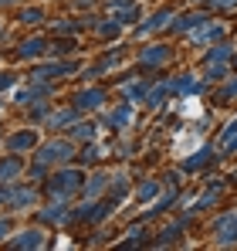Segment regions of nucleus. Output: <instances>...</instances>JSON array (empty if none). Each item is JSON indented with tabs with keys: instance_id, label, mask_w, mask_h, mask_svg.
Segmentation results:
<instances>
[{
	"instance_id": "f257e3e1",
	"label": "nucleus",
	"mask_w": 237,
	"mask_h": 251,
	"mask_svg": "<svg viewBox=\"0 0 237 251\" xmlns=\"http://www.w3.org/2000/svg\"><path fill=\"white\" fill-rule=\"evenodd\" d=\"M81 183H85V173L75 167L68 170H58V173H51V180H47V194L54 197V201H68V197H75L81 190Z\"/></svg>"
},
{
	"instance_id": "f03ea898",
	"label": "nucleus",
	"mask_w": 237,
	"mask_h": 251,
	"mask_svg": "<svg viewBox=\"0 0 237 251\" xmlns=\"http://www.w3.org/2000/svg\"><path fill=\"white\" fill-rule=\"evenodd\" d=\"M75 156V139H51V143H38V163L44 167H51V163H65V160H71Z\"/></svg>"
},
{
	"instance_id": "7ed1b4c3",
	"label": "nucleus",
	"mask_w": 237,
	"mask_h": 251,
	"mask_svg": "<svg viewBox=\"0 0 237 251\" xmlns=\"http://www.w3.org/2000/svg\"><path fill=\"white\" fill-rule=\"evenodd\" d=\"M7 248H14V251H38V248H47V231H44V227H24L21 234L7 238Z\"/></svg>"
},
{
	"instance_id": "20e7f679",
	"label": "nucleus",
	"mask_w": 237,
	"mask_h": 251,
	"mask_svg": "<svg viewBox=\"0 0 237 251\" xmlns=\"http://www.w3.org/2000/svg\"><path fill=\"white\" fill-rule=\"evenodd\" d=\"M38 204V187L31 183H10L7 187V207L10 210H31Z\"/></svg>"
},
{
	"instance_id": "39448f33",
	"label": "nucleus",
	"mask_w": 237,
	"mask_h": 251,
	"mask_svg": "<svg viewBox=\"0 0 237 251\" xmlns=\"http://www.w3.org/2000/svg\"><path fill=\"white\" fill-rule=\"evenodd\" d=\"M81 68V61H51V65H34V72H31V78H38V82H54V78H68V75H75Z\"/></svg>"
},
{
	"instance_id": "423d86ee",
	"label": "nucleus",
	"mask_w": 237,
	"mask_h": 251,
	"mask_svg": "<svg viewBox=\"0 0 237 251\" xmlns=\"http://www.w3.org/2000/svg\"><path fill=\"white\" fill-rule=\"evenodd\" d=\"M71 105L78 109V112H95V109H102L105 105V88H81L75 92V99H71Z\"/></svg>"
},
{
	"instance_id": "0eeeda50",
	"label": "nucleus",
	"mask_w": 237,
	"mask_h": 251,
	"mask_svg": "<svg viewBox=\"0 0 237 251\" xmlns=\"http://www.w3.org/2000/svg\"><path fill=\"white\" fill-rule=\"evenodd\" d=\"M41 136L38 129H17V132H10L7 136V150L10 153H27V150H38Z\"/></svg>"
},
{
	"instance_id": "6e6552de",
	"label": "nucleus",
	"mask_w": 237,
	"mask_h": 251,
	"mask_svg": "<svg viewBox=\"0 0 237 251\" xmlns=\"http://www.w3.org/2000/svg\"><path fill=\"white\" fill-rule=\"evenodd\" d=\"M169 58H173V48H166V44H149L139 51L142 68H163V65H169Z\"/></svg>"
},
{
	"instance_id": "1a4fd4ad",
	"label": "nucleus",
	"mask_w": 237,
	"mask_h": 251,
	"mask_svg": "<svg viewBox=\"0 0 237 251\" xmlns=\"http://www.w3.org/2000/svg\"><path fill=\"white\" fill-rule=\"evenodd\" d=\"M224 34H227V27L220 21H207V24H200L197 31H190V41L193 44H217Z\"/></svg>"
},
{
	"instance_id": "9d476101",
	"label": "nucleus",
	"mask_w": 237,
	"mask_h": 251,
	"mask_svg": "<svg viewBox=\"0 0 237 251\" xmlns=\"http://www.w3.org/2000/svg\"><path fill=\"white\" fill-rule=\"evenodd\" d=\"M105 187H109V173H105V170H95L92 176H85V183H81L78 194L85 197V201H98V197L105 194Z\"/></svg>"
},
{
	"instance_id": "9b49d317",
	"label": "nucleus",
	"mask_w": 237,
	"mask_h": 251,
	"mask_svg": "<svg viewBox=\"0 0 237 251\" xmlns=\"http://www.w3.org/2000/svg\"><path fill=\"white\" fill-rule=\"evenodd\" d=\"M173 21H176V14H173V10H159V14H153L146 24H139V27H136V38H146V34L166 31V27H173Z\"/></svg>"
},
{
	"instance_id": "f8f14e48",
	"label": "nucleus",
	"mask_w": 237,
	"mask_h": 251,
	"mask_svg": "<svg viewBox=\"0 0 237 251\" xmlns=\"http://www.w3.org/2000/svg\"><path fill=\"white\" fill-rule=\"evenodd\" d=\"M213 160H217V150H213V146H203V150H197L193 156H187V160L180 163V170H183V173H200V170L210 167Z\"/></svg>"
},
{
	"instance_id": "ddd939ff",
	"label": "nucleus",
	"mask_w": 237,
	"mask_h": 251,
	"mask_svg": "<svg viewBox=\"0 0 237 251\" xmlns=\"http://www.w3.org/2000/svg\"><path fill=\"white\" fill-rule=\"evenodd\" d=\"M38 221H41V224H68V221H71V207H68V201H54L51 207L38 210Z\"/></svg>"
},
{
	"instance_id": "4468645a",
	"label": "nucleus",
	"mask_w": 237,
	"mask_h": 251,
	"mask_svg": "<svg viewBox=\"0 0 237 251\" xmlns=\"http://www.w3.org/2000/svg\"><path fill=\"white\" fill-rule=\"evenodd\" d=\"M47 48H51L47 38H27V41H21V48L14 51V58H17V61H31V58L47 54Z\"/></svg>"
},
{
	"instance_id": "2eb2a0df",
	"label": "nucleus",
	"mask_w": 237,
	"mask_h": 251,
	"mask_svg": "<svg viewBox=\"0 0 237 251\" xmlns=\"http://www.w3.org/2000/svg\"><path fill=\"white\" fill-rule=\"evenodd\" d=\"M149 78L146 75H139V78H132V82H122L118 85V95L125 99V102H142L146 99V92H149Z\"/></svg>"
},
{
	"instance_id": "dca6fc26",
	"label": "nucleus",
	"mask_w": 237,
	"mask_h": 251,
	"mask_svg": "<svg viewBox=\"0 0 237 251\" xmlns=\"http://www.w3.org/2000/svg\"><path fill=\"white\" fill-rule=\"evenodd\" d=\"M213 150H217L220 156H231V153H237V123H227L220 132H217Z\"/></svg>"
},
{
	"instance_id": "f3484780",
	"label": "nucleus",
	"mask_w": 237,
	"mask_h": 251,
	"mask_svg": "<svg viewBox=\"0 0 237 251\" xmlns=\"http://www.w3.org/2000/svg\"><path fill=\"white\" fill-rule=\"evenodd\" d=\"M210 21V14H203V10H193V14H180L176 21H173V31L176 34H190V31H197L200 24H207Z\"/></svg>"
},
{
	"instance_id": "a211bd4d",
	"label": "nucleus",
	"mask_w": 237,
	"mask_h": 251,
	"mask_svg": "<svg viewBox=\"0 0 237 251\" xmlns=\"http://www.w3.org/2000/svg\"><path fill=\"white\" fill-rule=\"evenodd\" d=\"M105 7H109V14L116 17L118 24H129V21H136V17H139V7H136L132 0H109Z\"/></svg>"
},
{
	"instance_id": "6ab92c4d",
	"label": "nucleus",
	"mask_w": 237,
	"mask_h": 251,
	"mask_svg": "<svg viewBox=\"0 0 237 251\" xmlns=\"http://www.w3.org/2000/svg\"><path fill=\"white\" fill-rule=\"evenodd\" d=\"M231 58H234V48L217 41V44H210V51L200 58V65H231Z\"/></svg>"
},
{
	"instance_id": "aec40b11",
	"label": "nucleus",
	"mask_w": 237,
	"mask_h": 251,
	"mask_svg": "<svg viewBox=\"0 0 237 251\" xmlns=\"http://www.w3.org/2000/svg\"><path fill=\"white\" fill-rule=\"evenodd\" d=\"M21 173H24V160H21V153H14V156H3V160H0V183L17 180Z\"/></svg>"
},
{
	"instance_id": "412c9836",
	"label": "nucleus",
	"mask_w": 237,
	"mask_h": 251,
	"mask_svg": "<svg viewBox=\"0 0 237 251\" xmlns=\"http://www.w3.org/2000/svg\"><path fill=\"white\" fill-rule=\"evenodd\" d=\"M105 194H109V201H112V204H122V201L129 197V176H125V173H116V176H109V187H105Z\"/></svg>"
},
{
	"instance_id": "4be33fe9",
	"label": "nucleus",
	"mask_w": 237,
	"mask_h": 251,
	"mask_svg": "<svg viewBox=\"0 0 237 251\" xmlns=\"http://www.w3.org/2000/svg\"><path fill=\"white\" fill-rule=\"evenodd\" d=\"M132 116H136V109H132V102H118L116 109L109 112V126H116V129H125V126H132Z\"/></svg>"
},
{
	"instance_id": "5701e85b",
	"label": "nucleus",
	"mask_w": 237,
	"mask_h": 251,
	"mask_svg": "<svg viewBox=\"0 0 237 251\" xmlns=\"http://www.w3.org/2000/svg\"><path fill=\"white\" fill-rule=\"evenodd\" d=\"M173 92L183 95V99L187 95H200L203 92V82H200L197 75H180V78H173Z\"/></svg>"
},
{
	"instance_id": "b1692460",
	"label": "nucleus",
	"mask_w": 237,
	"mask_h": 251,
	"mask_svg": "<svg viewBox=\"0 0 237 251\" xmlns=\"http://www.w3.org/2000/svg\"><path fill=\"white\" fill-rule=\"evenodd\" d=\"M81 112L71 105V109H58L54 116H47V129H61V126H71L75 119H78Z\"/></svg>"
},
{
	"instance_id": "393cba45",
	"label": "nucleus",
	"mask_w": 237,
	"mask_h": 251,
	"mask_svg": "<svg viewBox=\"0 0 237 251\" xmlns=\"http://www.w3.org/2000/svg\"><path fill=\"white\" fill-rule=\"evenodd\" d=\"M169 92H173V82H163V85H149V92H146V99H142V102H146L149 109H156V105H163V99H166Z\"/></svg>"
},
{
	"instance_id": "a878e982",
	"label": "nucleus",
	"mask_w": 237,
	"mask_h": 251,
	"mask_svg": "<svg viewBox=\"0 0 237 251\" xmlns=\"http://www.w3.org/2000/svg\"><path fill=\"white\" fill-rule=\"evenodd\" d=\"M159 190H163V187H159L156 180H142V183L136 187V197H139L142 204H153V201L159 197Z\"/></svg>"
},
{
	"instance_id": "bb28decb",
	"label": "nucleus",
	"mask_w": 237,
	"mask_h": 251,
	"mask_svg": "<svg viewBox=\"0 0 237 251\" xmlns=\"http://www.w3.org/2000/svg\"><path fill=\"white\" fill-rule=\"evenodd\" d=\"M146 238H149V234H146V227H142V221H139V224H132V227H129V234H125L122 241H118V248H132V245H142Z\"/></svg>"
},
{
	"instance_id": "cd10ccee",
	"label": "nucleus",
	"mask_w": 237,
	"mask_h": 251,
	"mask_svg": "<svg viewBox=\"0 0 237 251\" xmlns=\"http://www.w3.org/2000/svg\"><path fill=\"white\" fill-rule=\"evenodd\" d=\"M183 224H187V217H180V221H176L173 227H166V231L159 234V238L153 241V245H156V248H163V245H169V241H176V238H180V231H183Z\"/></svg>"
},
{
	"instance_id": "c85d7f7f",
	"label": "nucleus",
	"mask_w": 237,
	"mask_h": 251,
	"mask_svg": "<svg viewBox=\"0 0 237 251\" xmlns=\"http://www.w3.org/2000/svg\"><path fill=\"white\" fill-rule=\"evenodd\" d=\"M95 132H98L95 123H78L71 132H68V139H95Z\"/></svg>"
},
{
	"instance_id": "c756f323",
	"label": "nucleus",
	"mask_w": 237,
	"mask_h": 251,
	"mask_svg": "<svg viewBox=\"0 0 237 251\" xmlns=\"http://www.w3.org/2000/svg\"><path fill=\"white\" fill-rule=\"evenodd\" d=\"M44 21V10L41 7H24L21 10V24H41Z\"/></svg>"
},
{
	"instance_id": "7c9ffc66",
	"label": "nucleus",
	"mask_w": 237,
	"mask_h": 251,
	"mask_svg": "<svg viewBox=\"0 0 237 251\" xmlns=\"http://www.w3.org/2000/svg\"><path fill=\"white\" fill-rule=\"evenodd\" d=\"M95 160H98V146H95V143H92V146H85V150L78 153V163H81V167H92Z\"/></svg>"
},
{
	"instance_id": "2f4dec72",
	"label": "nucleus",
	"mask_w": 237,
	"mask_h": 251,
	"mask_svg": "<svg viewBox=\"0 0 237 251\" xmlns=\"http://www.w3.org/2000/svg\"><path fill=\"white\" fill-rule=\"evenodd\" d=\"M118 31H122V24H118L116 17H109L105 24H98V34H102V38H116Z\"/></svg>"
},
{
	"instance_id": "473e14b6",
	"label": "nucleus",
	"mask_w": 237,
	"mask_h": 251,
	"mask_svg": "<svg viewBox=\"0 0 237 251\" xmlns=\"http://www.w3.org/2000/svg\"><path fill=\"white\" fill-rule=\"evenodd\" d=\"M231 99H237V78H231V82L217 92V102H231Z\"/></svg>"
},
{
	"instance_id": "72a5a7b5",
	"label": "nucleus",
	"mask_w": 237,
	"mask_h": 251,
	"mask_svg": "<svg viewBox=\"0 0 237 251\" xmlns=\"http://www.w3.org/2000/svg\"><path fill=\"white\" fill-rule=\"evenodd\" d=\"M203 72H207L210 82H220V78L227 75V65H203Z\"/></svg>"
},
{
	"instance_id": "f704fd0d",
	"label": "nucleus",
	"mask_w": 237,
	"mask_h": 251,
	"mask_svg": "<svg viewBox=\"0 0 237 251\" xmlns=\"http://www.w3.org/2000/svg\"><path fill=\"white\" fill-rule=\"evenodd\" d=\"M31 116H34V119H44V123H47V116H51V105H47V102H44V99H38V105H31Z\"/></svg>"
},
{
	"instance_id": "c9c22d12",
	"label": "nucleus",
	"mask_w": 237,
	"mask_h": 251,
	"mask_svg": "<svg viewBox=\"0 0 237 251\" xmlns=\"http://www.w3.org/2000/svg\"><path fill=\"white\" fill-rule=\"evenodd\" d=\"M47 51H51V54H58V58H61V54H68V51H75V41H58V44H51V48H47Z\"/></svg>"
},
{
	"instance_id": "e433bc0d",
	"label": "nucleus",
	"mask_w": 237,
	"mask_h": 251,
	"mask_svg": "<svg viewBox=\"0 0 237 251\" xmlns=\"http://www.w3.org/2000/svg\"><path fill=\"white\" fill-rule=\"evenodd\" d=\"M210 7H217V10H234L237 0H210Z\"/></svg>"
},
{
	"instance_id": "4c0bfd02",
	"label": "nucleus",
	"mask_w": 237,
	"mask_h": 251,
	"mask_svg": "<svg viewBox=\"0 0 237 251\" xmlns=\"http://www.w3.org/2000/svg\"><path fill=\"white\" fill-rule=\"evenodd\" d=\"M14 82H17V78H14L10 72H0V92H3V88H14Z\"/></svg>"
},
{
	"instance_id": "58836bf2",
	"label": "nucleus",
	"mask_w": 237,
	"mask_h": 251,
	"mask_svg": "<svg viewBox=\"0 0 237 251\" xmlns=\"http://www.w3.org/2000/svg\"><path fill=\"white\" fill-rule=\"evenodd\" d=\"M54 31H58V34H75V31H78V24H58Z\"/></svg>"
},
{
	"instance_id": "ea45409f",
	"label": "nucleus",
	"mask_w": 237,
	"mask_h": 251,
	"mask_svg": "<svg viewBox=\"0 0 237 251\" xmlns=\"http://www.w3.org/2000/svg\"><path fill=\"white\" fill-rule=\"evenodd\" d=\"M3 238H10V221H7V217H0V241H3Z\"/></svg>"
},
{
	"instance_id": "a19ab883",
	"label": "nucleus",
	"mask_w": 237,
	"mask_h": 251,
	"mask_svg": "<svg viewBox=\"0 0 237 251\" xmlns=\"http://www.w3.org/2000/svg\"><path fill=\"white\" fill-rule=\"evenodd\" d=\"M0 207H7V183H0Z\"/></svg>"
},
{
	"instance_id": "79ce46f5",
	"label": "nucleus",
	"mask_w": 237,
	"mask_h": 251,
	"mask_svg": "<svg viewBox=\"0 0 237 251\" xmlns=\"http://www.w3.org/2000/svg\"><path fill=\"white\" fill-rule=\"evenodd\" d=\"M14 3H21V0H0V7H14Z\"/></svg>"
},
{
	"instance_id": "37998d69",
	"label": "nucleus",
	"mask_w": 237,
	"mask_h": 251,
	"mask_svg": "<svg viewBox=\"0 0 237 251\" xmlns=\"http://www.w3.org/2000/svg\"><path fill=\"white\" fill-rule=\"evenodd\" d=\"M231 65H234V72H237V54H234V58H231Z\"/></svg>"
},
{
	"instance_id": "c03bdc74",
	"label": "nucleus",
	"mask_w": 237,
	"mask_h": 251,
	"mask_svg": "<svg viewBox=\"0 0 237 251\" xmlns=\"http://www.w3.org/2000/svg\"><path fill=\"white\" fill-rule=\"evenodd\" d=\"M193 3H210V0H193Z\"/></svg>"
},
{
	"instance_id": "a18cd8bd",
	"label": "nucleus",
	"mask_w": 237,
	"mask_h": 251,
	"mask_svg": "<svg viewBox=\"0 0 237 251\" xmlns=\"http://www.w3.org/2000/svg\"><path fill=\"white\" fill-rule=\"evenodd\" d=\"M231 183H237V173H234V176H231Z\"/></svg>"
}]
</instances>
